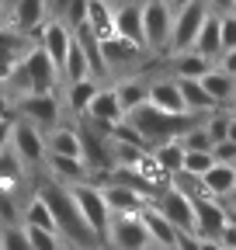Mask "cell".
<instances>
[{
  "mask_svg": "<svg viewBox=\"0 0 236 250\" xmlns=\"http://www.w3.org/2000/svg\"><path fill=\"white\" fill-rule=\"evenodd\" d=\"M32 191H35V195L42 198V205L49 208L52 223H56V236L63 240L66 250H104V247L98 243V236L87 229V223L80 219V212H77V205H73V198H70V191H66L63 184L42 177Z\"/></svg>",
  "mask_w": 236,
  "mask_h": 250,
  "instance_id": "1",
  "label": "cell"
},
{
  "mask_svg": "<svg viewBox=\"0 0 236 250\" xmlns=\"http://www.w3.org/2000/svg\"><path fill=\"white\" fill-rule=\"evenodd\" d=\"M56 70L52 62L45 59V52L39 45H28L21 52V59L14 62V70L7 73V80L0 83V94H4L7 101H18L24 94H56Z\"/></svg>",
  "mask_w": 236,
  "mask_h": 250,
  "instance_id": "2",
  "label": "cell"
},
{
  "mask_svg": "<svg viewBox=\"0 0 236 250\" xmlns=\"http://www.w3.org/2000/svg\"><path fill=\"white\" fill-rule=\"evenodd\" d=\"M125 122L139 132V139L146 143V149H153V146H160V143L181 139L188 129H195L201 118H195V115L174 118V115H163V111H157L153 104H146V101H142V104H136L132 111H125Z\"/></svg>",
  "mask_w": 236,
  "mask_h": 250,
  "instance_id": "3",
  "label": "cell"
},
{
  "mask_svg": "<svg viewBox=\"0 0 236 250\" xmlns=\"http://www.w3.org/2000/svg\"><path fill=\"white\" fill-rule=\"evenodd\" d=\"M80 219L87 223V229H91L98 236L101 247H108V226H111V212H108V202H104V191L98 181H80V184H70L66 188Z\"/></svg>",
  "mask_w": 236,
  "mask_h": 250,
  "instance_id": "4",
  "label": "cell"
},
{
  "mask_svg": "<svg viewBox=\"0 0 236 250\" xmlns=\"http://www.w3.org/2000/svg\"><path fill=\"white\" fill-rule=\"evenodd\" d=\"M139 24H142V49H146V56H167L170 7L163 4V0H139Z\"/></svg>",
  "mask_w": 236,
  "mask_h": 250,
  "instance_id": "5",
  "label": "cell"
},
{
  "mask_svg": "<svg viewBox=\"0 0 236 250\" xmlns=\"http://www.w3.org/2000/svg\"><path fill=\"white\" fill-rule=\"evenodd\" d=\"M212 11L205 7V0H191L188 7L174 11L170 14V39H167V56H177V52H188L195 45V35L198 28L205 24V18H209Z\"/></svg>",
  "mask_w": 236,
  "mask_h": 250,
  "instance_id": "6",
  "label": "cell"
},
{
  "mask_svg": "<svg viewBox=\"0 0 236 250\" xmlns=\"http://www.w3.org/2000/svg\"><path fill=\"white\" fill-rule=\"evenodd\" d=\"M11 111H14V118L35 125L42 132L56 129V125L63 122V104H59L56 94H24V98L11 101Z\"/></svg>",
  "mask_w": 236,
  "mask_h": 250,
  "instance_id": "7",
  "label": "cell"
},
{
  "mask_svg": "<svg viewBox=\"0 0 236 250\" xmlns=\"http://www.w3.org/2000/svg\"><path fill=\"white\" fill-rule=\"evenodd\" d=\"M98 49H101L104 73L115 77V80H118V77H129V73H139L142 59H146V52H142L139 45H132V42H125V39H118V35L98 42Z\"/></svg>",
  "mask_w": 236,
  "mask_h": 250,
  "instance_id": "8",
  "label": "cell"
},
{
  "mask_svg": "<svg viewBox=\"0 0 236 250\" xmlns=\"http://www.w3.org/2000/svg\"><path fill=\"white\" fill-rule=\"evenodd\" d=\"M45 21H49V0H11L7 4V28L28 42H35Z\"/></svg>",
  "mask_w": 236,
  "mask_h": 250,
  "instance_id": "9",
  "label": "cell"
},
{
  "mask_svg": "<svg viewBox=\"0 0 236 250\" xmlns=\"http://www.w3.org/2000/svg\"><path fill=\"white\" fill-rule=\"evenodd\" d=\"M11 153L32 170V167H42L45 164V132L28 125L21 118H14V129H11Z\"/></svg>",
  "mask_w": 236,
  "mask_h": 250,
  "instance_id": "10",
  "label": "cell"
},
{
  "mask_svg": "<svg viewBox=\"0 0 236 250\" xmlns=\"http://www.w3.org/2000/svg\"><path fill=\"white\" fill-rule=\"evenodd\" d=\"M150 205L167 219V223H170L177 233H195V212H191V202H188L181 191H174L167 181H163V188L157 191V198H153ZM195 236H198V233H195Z\"/></svg>",
  "mask_w": 236,
  "mask_h": 250,
  "instance_id": "11",
  "label": "cell"
},
{
  "mask_svg": "<svg viewBox=\"0 0 236 250\" xmlns=\"http://www.w3.org/2000/svg\"><path fill=\"white\" fill-rule=\"evenodd\" d=\"M70 42H73V31L63 24V21H56V18H49L45 24H42V31H39V39H35V45L45 52V59L52 62V70H56V77L63 73V62H66V52H70Z\"/></svg>",
  "mask_w": 236,
  "mask_h": 250,
  "instance_id": "12",
  "label": "cell"
},
{
  "mask_svg": "<svg viewBox=\"0 0 236 250\" xmlns=\"http://www.w3.org/2000/svg\"><path fill=\"white\" fill-rule=\"evenodd\" d=\"M146 104H153L157 111L174 115V118L188 115V111H184V101H181V90H177V80H174L170 73H160V77H150V80H146Z\"/></svg>",
  "mask_w": 236,
  "mask_h": 250,
  "instance_id": "13",
  "label": "cell"
},
{
  "mask_svg": "<svg viewBox=\"0 0 236 250\" xmlns=\"http://www.w3.org/2000/svg\"><path fill=\"white\" fill-rule=\"evenodd\" d=\"M108 247H115V250H146L150 247V236H146V229L139 223V212L136 215H111Z\"/></svg>",
  "mask_w": 236,
  "mask_h": 250,
  "instance_id": "14",
  "label": "cell"
},
{
  "mask_svg": "<svg viewBox=\"0 0 236 250\" xmlns=\"http://www.w3.org/2000/svg\"><path fill=\"white\" fill-rule=\"evenodd\" d=\"M191 212H195V233L205 236V240H219V233L229 226L226 205L216 202V198H195Z\"/></svg>",
  "mask_w": 236,
  "mask_h": 250,
  "instance_id": "15",
  "label": "cell"
},
{
  "mask_svg": "<svg viewBox=\"0 0 236 250\" xmlns=\"http://www.w3.org/2000/svg\"><path fill=\"white\" fill-rule=\"evenodd\" d=\"M80 118H87V122L94 125V129H101V132L108 136V129L122 122V118H125V111H122V104H118L115 90H111V87H101V90L94 94V101L87 104V111H83Z\"/></svg>",
  "mask_w": 236,
  "mask_h": 250,
  "instance_id": "16",
  "label": "cell"
},
{
  "mask_svg": "<svg viewBox=\"0 0 236 250\" xmlns=\"http://www.w3.org/2000/svg\"><path fill=\"white\" fill-rule=\"evenodd\" d=\"M139 223H142V229H146V236H150V247H163V250H174V243H177V229L167 223V219L146 202L142 208H139Z\"/></svg>",
  "mask_w": 236,
  "mask_h": 250,
  "instance_id": "17",
  "label": "cell"
},
{
  "mask_svg": "<svg viewBox=\"0 0 236 250\" xmlns=\"http://www.w3.org/2000/svg\"><path fill=\"white\" fill-rule=\"evenodd\" d=\"M111 11L115 7L108 4V0H83V24H87V31H91L98 42L115 35V14Z\"/></svg>",
  "mask_w": 236,
  "mask_h": 250,
  "instance_id": "18",
  "label": "cell"
},
{
  "mask_svg": "<svg viewBox=\"0 0 236 250\" xmlns=\"http://www.w3.org/2000/svg\"><path fill=\"white\" fill-rule=\"evenodd\" d=\"M45 156H73V160H80V132H77V125L59 122L56 129H49L45 132Z\"/></svg>",
  "mask_w": 236,
  "mask_h": 250,
  "instance_id": "19",
  "label": "cell"
},
{
  "mask_svg": "<svg viewBox=\"0 0 236 250\" xmlns=\"http://www.w3.org/2000/svg\"><path fill=\"white\" fill-rule=\"evenodd\" d=\"M101 191H104V202H108V212L111 215H136L146 205V198H139L132 188L118 184V181H104Z\"/></svg>",
  "mask_w": 236,
  "mask_h": 250,
  "instance_id": "20",
  "label": "cell"
},
{
  "mask_svg": "<svg viewBox=\"0 0 236 250\" xmlns=\"http://www.w3.org/2000/svg\"><path fill=\"white\" fill-rule=\"evenodd\" d=\"M201 184H205V191H209V198L229 202L233 191H236V167H229V164H212L209 170L201 174Z\"/></svg>",
  "mask_w": 236,
  "mask_h": 250,
  "instance_id": "21",
  "label": "cell"
},
{
  "mask_svg": "<svg viewBox=\"0 0 236 250\" xmlns=\"http://www.w3.org/2000/svg\"><path fill=\"white\" fill-rule=\"evenodd\" d=\"M42 167H49V181L63 184V188L80 184V181H91V174H87L83 160H73V156H45Z\"/></svg>",
  "mask_w": 236,
  "mask_h": 250,
  "instance_id": "22",
  "label": "cell"
},
{
  "mask_svg": "<svg viewBox=\"0 0 236 250\" xmlns=\"http://www.w3.org/2000/svg\"><path fill=\"white\" fill-rule=\"evenodd\" d=\"M115 14V35L118 39H125V42H132V45H139L142 49V24H139V0H125L118 11H111ZM146 52V49H142Z\"/></svg>",
  "mask_w": 236,
  "mask_h": 250,
  "instance_id": "23",
  "label": "cell"
},
{
  "mask_svg": "<svg viewBox=\"0 0 236 250\" xmlns=\"http://www.w3.org/2000/svg\"><path fill=\"white\" fill-rule=\"evenodd\" d=\"M201 90L205 94H209V98H212V104L216 108H226V104H236V80L233 77H226L219 66H212L209 73H205L201 80Z\"/></svg>",
  "mask_w": 236,
  "mask_h": 250,
  "instance_id": "24",
  "label": "cell"
},
{
  "mask_svg": "<svg viewBox=\"0 0 236 250\" xmlns=\"http://www.w3.org/2000/svg\"><path fill=\"white\" fill-rule=\"evenodd\" d=\"M191 52H198L201 59H209L212 66H216V59L222 56V45H219V14H209V18H205V24L198 28V35H195Z\"/></svg>",
  "mask_w": 236,
  "mask_h": 250,
  "instance_id": "25",
  "label": "cell"
},
{
  "mask_svg": "<svg viewBox=\"0 0 236 250\" xmlns=\"http://www.w3.org/2000/svg\"><path fill=\"white\" fill-rule=\"evenodd\" d=\"M170 59V77L174 80H201L205 73L212 70V62L209 59H201L198 52H177V56H167Z\"/></svg>",
  "mask_w": 236,
  "mask_h": 250,
  "instance_id": "26",
  "label": "cell"
},
{
  "mask_svg": "<svg viewBox=\"0 0 236 250\" xmlns=\"http://www.w3.org/2000/svg\"><path fill=\"white\" fill-rule=\"evenodd\" d=\"M146 80L150 77H142V73H129V77H118L115 80V98H118V104H122V111H132L136 104H142L146 101Z\"/></svg>",
  "mask_w": 236,
  "mask_h": 250,
  "instance_id": "27",
  "label": "cell"
},
{
  "mask_svg": "<svg viewBox=\"0 0 236 250\" xmlns=\"http://www.w3.org/2000/svg\"><path fill=\"white\" fill-rule=\"evenodd\" d=\"M104 87V80H94V77H87V80H77V83H66V94H63V101L59 104H66L73 115H83L87 104L94 101V94Z\"/></svg>",
  "mask_w": 236,
  "mask_h": 250,
  "instance_id": "28",
  "label": "cell"
},
{
  "mask_svg": "<svg viewBox=\"0 0 236 250\" xmlns=\"http://www.w3.org/2000/svg\"><path fill=\"white\" fill-rule=\"evenodd\" d=\"M150 160H153V167H157L163 177H170V174L181 170V164H184V146L177 143V139L160 143V146H153V149H150Z\"/></svg>",
  "mask_w": 236,
  "mask_h": 250,
  "instance_id": "29",
  "label": "cell"
},
{
  "mask_svg": "<svg viewBox=\"0 0 236 250\" xmlns=\"http://www.w3.org/2000/svg\"><path fill=\"white\" fill-rule=\"evenodd\" d=\"M167 184L174 188V191H181L188 202H195V198H209V191H205L201 177H195V174H188V170H177V174H170V177H167Z\"/></svg>",
  "mask_w": 236,
  "mask_h": 250,
  "instance_id": "30",
  "label": "cell"
},
{
  "mask_svg": "<svg viewBox=\"0 0 236 250\" xmlns=\"http://www.w3.org/2000/svg\"><path fill=\"white\" fill-rule=\"evenodd\" d=\"M226 125H229V111H219V108L201 118V129H205V136L212 139V146L226 139Z\"/></svg>",
  "mask_w": 236,
  "mask_h": 250,
  "instance_id": "31",
  "label": "cell"
},
{
  "mask_svg": "<svg viewBox=\"0 0 236 250\" xmlns=\"http://www.w3.org/2000/svg\"><path fill=\"white\" fill-rule=\"evenodd\" d=\"M0 250H32L24 226H0Z\"/></svg>",
  "mask_w": 236,
  "mask_h": 250,
  "instance_id": "32",
  "label": "cell"
},
{
  "mask_svg": "<svg viewBox=\"0 0 236 250\" xmlns=\"http://www.w3.org/2000/svg\"><path fill=\"white\" fill-rule=\"evenodd\" d=\"M28 45H35V42H28V39L18 35V31H11L7 24H0V56H18Z\"/></svg>",
  "mask_w": 236,
  "mask_h": 250,
  "instance_id": "33",
  "label": "cell"
},
{
  "mask_svg": "<svg viewBox=\"0 0 236 250\" xmlns=\"http://www.w3.org/2000/svg\"><path fill=\"white\" fill-rule=\"evenodd\" d=\"M28 233V243H32V250H66L63 240H59L56 233H42V229H24Z\"/></svg>",
  "mask_w": 236,
  "mask_h": 250,
  "instance_id": "34",
  "label": "cell"
},
{
  "mask_svg": "<svg viewBox=\"0 0 236 250\" xmlns=\"http://www.w3.org/2000/svg\"><path fill=\"white\" fill-rule=\"evenodd\" d=\"M216 160H212V153H184V164H181V170H188V174H195V177H201L205 170H209Z\"/></svg>",
  "mask_w": 236,
  "mask_h": 250,
  "instance_id": "35",
  "label": "cell"
},
{
  "mask_svg": "<svg viewBox=\"0 0 236 250\" xmlns=\"http://www.w3.org/2000/svg\"><path fill=\"white\" fill-rule=\"evenodd\" d=\"M219 45H222V52L236 49V14H222L219 18Z\"/></svg>",
  "mask_w": 236,
  "mask_h": 250,
  "instance_id": "36",
  "label": "cell"
},
{
  "mask_svg": "<svg viewBox=\"0 0 236 250\" xmlns=\"http://www.w3.org/2000/svg\"><path fill=\"white\" fill-rule=\"evenodd\" d=\"M216 66L226 73V77H233L236 80V49H229V52H222L219 59H216Z\"/></svg>",
  "mask_w": 236,
  "mask_h": 250,
  "instance_id": "37",
  "label": "cell"
},
{
  "mask_svg": "<svg viewBox=\"0 0 236 250\" xmlns=\"http://www.w3.org/2000/svg\"><path fill=\"white\" fill-rule=\"evenodd\" d=\"M174 250H201V240H198L195 233H177V243H174Z\"/></svg>",
  "mask_w": 236,
  "mask_h": 250,
  "instance_id": "38",
  "label": "cell"
},
{
  "mask_svg": "<svg viewBox=\"0 0 236 250\" xmlns=\"http://www.w3.org/2000/svg\"><path fill=\"white\" fill-rule=\"evenodd\" d=\"M205 7L222 18V14H233V0H205Z\"/></svg>",
  "mask_w": 236,
  "mask_h": 250,
  "instance_id": "39",
  "label": "cell"
},
{
  "mask_svg": "<svg viewBox=\"0 0 236 250\" xmlns=\"http://www.w3.org/2000/svg\"><path fill=\"white\" fill-rule=\"evenodd\" d=\"M66 7H70V0H49V18H56V21H59Z\"/></svg>",
  "mask_w": 236,
  "mask_h": 250,
  "instance_id": "40",
  "label": "cell"
},
{
  "mask_svg": "<svg viewBox=\"0 0 236 250\" xmlns=\"http://www.w3.org/2000/svg\"><path fill=\"white\" fill-rule=\"evenodd\" d=\"M226 143L236 146V115H233V111H229V125H226Z\"/></svg>",
  "mask_w": 236,
  "mask_h": 250,
  "instance_id": "41",
  "label": "cell"
},
{
  "mask_svg": "<svg viewBox=\"0 0 236 250\" xmlns=\"http://www.w3.org/2000/svg\"><path fill=\"white\" fill-rule=\"evenodd\" d=\"M11 115H14V111H11V101L0 94V118H11Z\"/></svg>",
  "mask_w": 236,
  "mask_h": 250,
  "instance_id": "42",
  "label": "cell"
},
{
  "mask_svg": "<svg viewBox=\"0 0 236 250\" xmlns=\"http://www.w3.org/2000/svg\"><path fill=\"white\" fill-rule=\"evenodd\" d=\"M226 215H229V226H233V233H236V208H229V205H226Z\"/></svg>",
  "mask_w": 236,
  "mask_h": 250,
  "instance_id": "43",
  "label": "cell"
},
{
  "mask_svg": "<svg viewBox=\"0 0 236 250\" xmlns=\"http://www.w3.org/2000/svg\"><path fill=\"white\" fill-rule=\"evenodd\" d=\"M0 24H7V4L0 0Z\"/></svg>",
  "mask_w": 236,
  "mask_h": 250,
  "instance_id": "44",
  "label": "cell"
},
{
  "mask_svg": "<svg viewBox=\"0 0 236 250\" xmlns=\"http://www.w3.org/2000/svg\"><path fill=\"white\" fill-rule=\"evenodd\" d=\"M222 205H229V208H236V191H233V198H229V202H222Z\"/></svg>",
  "mask_w": 236,
  "mask_h": 250,
  "instance_id": "45",
  "label": "cell"
},
{
  "mask_svg": "<svg viewBox=\"0 0 236 250\" xmlns=\"http://www.w3.org/2000/svg\"><path fill=\"white\" fill-rule=\"evenodd\" d=\"M146 250H163V247H146Z\"/></svg>",
  "mask_w": 236,
  "mask_h": 250,
  "instance_id": "46",
  "label": "cell"
},
{
  "mask_svg": "<svg viewBox=\"0 0 236 250\" xmlns=\"http://www.w3.org/2000/svg\"><path fill=\"white\" fill-rule=\"evenodd\" d=\"M233 14H236V0H233Z\"/></svg>",
  "mask_w": 236,
  "mask_h": 250,
  "instance_id": "47",
  "label": "cell"
},
{
  "mask_svg": "<svg viewBox=\"0 0 236 250\" xmlns=\"http://www.w3.org/2000/svg\"><path fill=\"white\" fill-rule=\"evenodd\" d=\"M229 111H233V115H236V108H229Z\"/></svg>",
  "mask_w": 236,
  "mask_h": 250,
  "instance_id": "48",
  "label": "cell"
},
{
  "mask_svg": "<svg viewBox=\"0 0 236 250\" xmlns=\"http://www.w3.org/2000/svg\"><path fill=\"white\" fill-rule=\"evenodd\" d=\"M4 4H11V0H4Z\"/></svg>",
  "mask_w": 236,
  "mask_h": 250,
  "instance_id": "49",
  "label": "cell"
}]
</instances>
